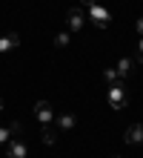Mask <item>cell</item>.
<instances>
[{"instance_id": "6da1fadb", "label": "cell", "mask_w": 143, "mask_h": 158, "mask_svg": "<svg viewBox=\"0 0 143 158\" xmlns=\"http://www.w3.org/2000/svg\"><path fill=\"white\" fill-rule=\"evenodd\" d=\"M86 17L97 26V29H106V26L112 23V12L103 3H92V6H86Z\"/></svg>"}, {"instance_id": "7a4b0ae2", "label": "cell", "mask_w": 143, "mask_h": 158, "mask_svg": "<svg viewBox=\"0 0 143 158\" xmlns=\"http://www.w3.org/2000/svg\"><path fill=\"white\" fill-rule=\"evenodd\" d=\"M106 101H109L112 109H126V104H129V92H126V86H123L120 81L112 83L109 92H106Z\"/></svg>"}, {"instance_id": "3957f363", "label": "cell", "mask_w": 143, "mask_h": 158, "mask_svg": "<svg viewBox=\"0 0 143 158\" xmlns=\"http://www.w3.org/2000/svg\"><path fill=\"white\" fill-rule=\"evenodd\" d=\"M66 23H69V32H80L86 23V6H72L66 12Z\"/></svg>"}, {"instance_id": "277c9868", "label": "cell", "mask_w": 143, "mask_h": 158, "mask_svg": "<svg viewBox=\"0 0 143 158\" xmlns=\"http://www.w3.org/2000/svg\"><path fill=\"white\" fill-rule=\"evenodd\" d=\"M29 155V147L23 144V138H12L6 144V158H26Z\"/></svg>"}, {"instance_id": "5b68a950", "label": "cell", "mask_w": 143, "mask_h": 158, "mask_svg": "<svg viewBox=\"0 0 143 158\" xmlns=\"http://www.w3.org/2000/svg\"><path fill=\"white\" fill-rule=\"evenodd\" d=\"M34 115H37L40 124H52V121H54V112H52L49 101H37V104H34Z\"/></svg>"}, {"instance_id": "8992f818", "label": "cell", "mask_w": 143, "mask_h": 158, "mask_svg": "<svg viewBox=\"0 0 143 158\" xmlns=\"http://www.w3.org/2000/svg\"><path fill=\"white\" fill-rule=\"evenodd\" d=\"M20 46V35L17 32H6V35H0V52H12Z\"/></svg>"}, {"instance_id": "52a82bcc", "label": "cell", "mask_w": 143, "mask_h": 158, "mask_svg": "<svg viewBox=\"0 0 143 158\" xmlns=\"http://www.w3.org/2000/svg\"><path fill=\"white\" fill-rule=\"evenodd\" d=\"M137 63H135V58H120L117 60V66H114V72H117V78L123 81V78H129L132 75V69H135Z\"/></svg>"}, {"instance_id": "ba28073f", "label": "cell", "mask_w": 143, "mask_h": 158, "mask_svg": "<svg viewBox=\"0 0 143 158\" xmlns=\"http://www.w3.org/2000/svg\"><path fill=\"white\" fill-rule=\"evenodd\" d=\"M40 141L43 144H57V127H52V124H43L40 127Z\"/></svg>"}, {"instance_id": "9c48e42d", "label": "cell", "mask_w": 143, "mask_h": 158, "mask_svg": "<svg viewBox=\"0 0 143 158\" xmlns=\"http://www.w3.org/2000/svg\"><path fill=\"white\" fill-rule=\"evenodd\" d=\"M126 144H143V124H132L126 129Z\"/></svg>"}, {"instance_id": "30bf717a", "label": "cell", "mask_w": 143, "mask_h": 158, "mask_svg": "<svg viewBox=\"0 0 143 158\" xmlns=\"http://www.w3.org/2000/svg\"><path fill=\"white\" fill-rule=\"evenodd\" d=\"M74 124H77V118H74L72 112H66V115H57V129H72Z\"/></svg>"}, {"instance_id": "8fae6325", "label": "cell", "mask_w": 143, "mask_h": 158, "mask_svg": "<svg viewBox=\"0 0 143 158\" xmlns=\"http://www.w3.org/2000/svg\"><path fill=\"white\" fill-rule=\"evenodd\" d=\"M69 38H72V32H60V35L54 38V46H57V49H63V46H69Z\"/></svg>"}, {"instance_id": "7c38bea8", "label": "cell", "mask_w": 143, "mask_h": 158, "mask_svg": "<svg viewBox=\"0 0 143 158\" xmlns=\"http://www.w3.org/2000/svg\"><path fill=\"white\" fill-rule=\"evenodd\" d=\"M9 132H12V138H20L23 135V124L20 121H12V124H9Z\"/></svg>"}, {"instance_id": "4fadbf2b", "label": "cell", "mask_w": 143, "mask_h": 158, "mask_svg": "<svg viewBox=\"0 0 143 158\" xmlns=\"http://www.w3.org/2000/svg\"><path fill=\"white\" fill-rule=\"evenodd\" d=\"M103 78H106V81H109V86H112V83H117V81H120V78H117V72H114V66H112V69H106V72H103Z\"/></svg>"}, {"instance_id": "5bb4252c", "label": "cell", "mask_w": 143, "mask_h": 158, "mask_svg": "<svg viewBox=\"0 0 143 158\" xmlns=\"http://www.w3.org/2000/svg\"><path fill=\"white\" fill-rule=\"evenodd\" d=\"M9 141H12V132H9V127H3L0 129V147H6Z\"/></svg>"}, {"instance_id": "9a60e30c", "label": "cell", "mask_w": 143, "mask_h": 158, "mask_svg": "<svg viewBox=\"0 0 143 158\" xmlns=\"http://www.w3.org/2000/svg\"><path fill=\"white\" fill-rule=\"evenodd\" d=\"M135 63H143V38L137 40V52H135Z\"/></svg>"}, {"instance_id": "2e32d148", "label": "cell", "mask_w": 143, "mask_h": 158, "mask_svg": "<svg viewBox=\"0 0 143 158\" xmlns=\"http://www.w3.org/2000/svg\"><path fill=\"white\" fill-rule=\"evenodd\" d=\"M135 32L140 35V38H143V17H137V23H135Z\"/></svg>"}, {"instance_id": "e0dca14e", "label": "cell", "mask_w": 143, "mask_h": 158, "mask_svg": "<svg viewBox=\"0 0 143 158\" xmlns=\"http://www.w3.org/2000/svg\"><path fill=\"white\" fill-rule=\"evenodd\" d=\"M92 3H97V0H83V6H92Z\"/></svg>"}, {"instance_id": "ac0fdd59", "label": "cell", "mask_w": 143, "mask_h": 158, "mask_svg": "<svg viewBox=\"0 0 143 158\" xmlns=\"http://www.w3.org/2000/svg\"><path fill=\"white\" fill-rule=\"evenodd\" d=\"M3 106H6V104H3V98H0V112H3Z\"/></svg>"}]
</instances>
